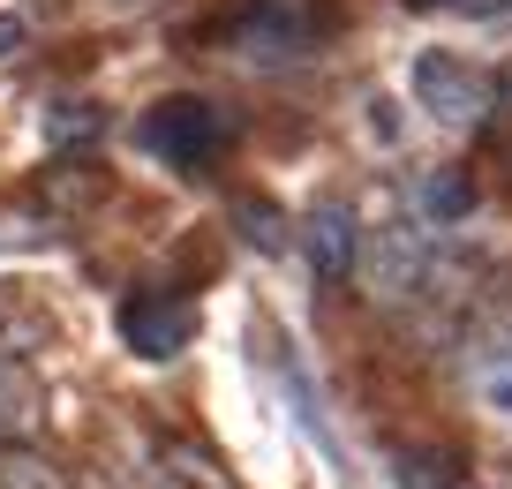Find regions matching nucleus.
<instances>
[{"mask_svg": "<svg viewBox=\"0 0 512 489\" xmlns=\"http://www.w3.org/2000/svg\"><path fill=\"white\" fill-rule=\"evenodd\" d=\"M332 31V8L324 0H241L234 16H226V46L241 61H302L317 53V38Z\"/></svg>", "mask_w": 512, "mask_h": 489, "instance_id": "obj_1", "label": "nucleus"}, {"mask_svg": "<svg viewBox=\"0 0 512 489\" xmlns=\"http://www.w3.org/2000/svg\"><path fill=\"white\" fill-rule=\"evenodd\" d=\"M144 151L166 158V166H181V174H196V166H211L226 143V113L211 106V98H159V106L144 113Z\"/></svg>", "mask_w": 512, "mask_h": 489, "instance_id": "obj_2", "label": "nucleus"}, {"mask_svg": "<svg viewBox=\"0 0 512 489\" xmlns=\"http://www.w3.org/2000/svg\"><path fill=\"white\" fill-rule=\"evenodd\" d=\"M490 98H497V83L482 76L475 61H460V53H415V106L422 113H437L445 128H475L482 113H490Z\"/></svg>", "mask_w": 512, "mask_h": 489, "instance_id": "obj_3", "label": "nucleus"}, {"mask_svg": "<svg viewBox=\"0 0 512 489\" xmlns=\"http://www.w3.org/2000/svg\"><path fill=\"white\" fill-rule=\"evenodd\" d=\"M121 339H128V354H144V362H174L196 339V309L181 294H128L121 301Z\"/></svg>", "mask_w": 512, "mask_h": 489, "instance_id": "obj_4", "label": "nucleus"}, {"mask_svg": "<svg viewBox=\"0 0 512 489\" xmlns=\"http://www.w3.org/2000/svg\"><path fill=\"white\" fill-rule=\"evenodd\" d=\"M302 249L317 264V279H347L354 256H362V234H354V211L347 204H317L302 219Z\"/></svg>", "mask_w": 512, "mask_h": 489, "instance_id": "obj_5", "label": "nucleus"}, {"mask_svg": "<svg viewBox=\"0 0 512 489\" xmlns=\"http://www.w3.org/2000/svg\"><path fill=\"white\" fill-rule=\"evenodd\" d=\"M23 294H31V286H0V354H31V347L53 339V316L31 309Z\"/></svg>", "mask_w": 512, "mask_h": 489, "instance_id": "obj_6", "label": "nucleus"}, {"mask_svg": "<svg viewBox=\"0 0 512 489\" xmlns=\"http://www.w3.org/2000/svg\"><path fill=\"white\" fill-rule=\"evenodd\" d=\"M422 234H407V226H392V234H377V294H407V286L422 279Z\"/></svg>", "mask_w": 512, "mask_h": 489, "instance_id": "obj_7", "label": "nucleus"}, {"mask_svg": "<svg viewBox=\"0 0 512 489\" xmlns=\"http://www.w3.org/2000/svg\"><path fill=\"white\" fill-rule=\"evenodd\" d=\"M415 204H422V219L452 226V219H467V211H475V189H467V174H452V166H437V174H422Z\"/></svg>", "mask_w": 512, "mask_h": 489, "instance_id": "obj_8", "label": "nucleus"}, {"mask_svg": "<svg viewBox=\"0 0 512 489\" xmlns=\"http://www.w3.org/2000/svg\"><path fill=\"white\" fill-rule=\"evenodd\" d=\"M38 136L53 143V151H76V143L106 136V113L83 106V98H68V106H46V121H38Z\"/></svg>", "mask_w": 512, "mask_h": 489, "instance_id": "obj_9", "label": "nucleus"}, {"mask_svg": "<svg viewBox=\"0 0 512 489\" xmlns=\"http://www.w3.org/2000/svg\"><path fill=\"white\" fill-rule=\"evenodd\" d=\"M392 482L400 489H452L460 482V459L452 452H400L392 459Z\"/></svg>", "mask_w": 512, "mask_h": 489, "instance_id": "obj_10", "label": "nucleus"}, {"mask_svg": "<svg viewBox=\"0 0 512 489\" xmlns=\"http://www.w3.org/2000/svg\"><path fill=\"white\" fill-rule=\"evenodd\" d=\"M241 226H249L256 249H279V241H287V234H279V211H272V204H241Z\"/></svg>", "mask_w": 512, "mask_h": 489, "instance_id": "obj_11", "label": "nucleus"}, {"mask_svg": "<svg viewBox=\"0 0 512 489\" xmlns=\"http://www.w3.org/2000/svg\"><path fill=\"white\" fill-rule=\"evenodd\" d=\"M482 392H490L497 407H512V347H497V362L482 369Z\"/></svg>", "mask_w": 512, "mask_h": 489, "instance_id": "obj_12", "label": "nucleus"}, {"mask_svg": "<svg viewBox=\"0 0 512 489\" xmlns=\"http://www.w3.org/2000/svg\"><path fill=\"white\" fill-rule=\"evenodd\" d=\"M23 46H31V23H23V16H0V61L23 53Z\"/></svg>", "mask_w": 512, "mask_h": 489, "instance_id": "obj_13", "label": "nucleus"}, {"mask_svg": "<svg viewBox=\"0 0 512 489\" xmlns=\"http://www.w3.org/2000/svg\"><path fill=\"white\" fill-rule=\"evenodd\" d=\"M8 437H16V414H0V444H8Z\"/></svg>", "mask_w": 512, "mask_h": 489, "instance_id": "obj_14", "label": "nucleus"}, {"mask_svg": "<svg viewBox=\"0 0 512 489\" xmlns=\"http://www.w3.org/2000/svg\"><path fill=\"white\" fill-rule=\"evenodd\" d=\"M505 16H512V8H505Z\"/></svg>", "mask_w": 512, "mask_h": 489, "instance_id": "obj_15", "label": "nucleus"}]
</instances>
